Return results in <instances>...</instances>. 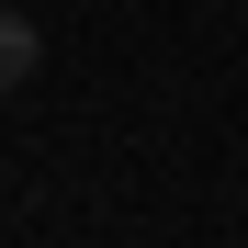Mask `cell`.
I'll list each match as a JSON object with an SVG mask.
<instances>
[{
	"mask_svg": "<svg viewBox=\"0 0 248 248\" xmlns=\"http://www.w3.org/2000/svg\"><path fill=\"white\" fill-rule=\"evenodd\" d=\"M34 57H46V46H34V23H23V12H0V91H23Z\"/></svg>",
	"mask_w": 248,
	"mask_h": 248,
	"instance_id": "obj_1",
	"label": "cell"
}]
</instances>
